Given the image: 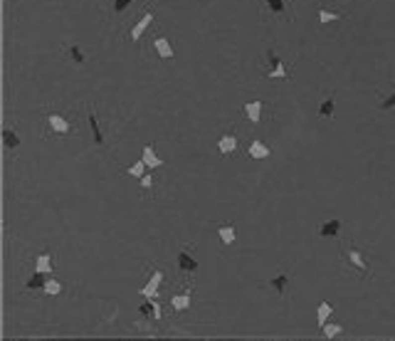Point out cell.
<instances>
[{
    "label": "cell",
    "instance_id": "6da1fadb",
    "mask_svg": "<svg viewBox=\"0 0 395 341\" xmlns=\"http://www.w3.org/2000/svg\"><path fill=\"white\" fill-rule=\"evenodd\" d=\"M47 129H50L52 134H57V136H69L74 126H72V121H67L65 114L50 112V114H47Z\"/></svg>",
    "mask_w": 395,
    "mask_h": 341
},
{
    "label": "cell",
    "instance_id": "7a4b0ae2",
    "mask_svg": "<svg viewBox=\"0 0 395 341\" xmlns=\"http://www.w3.org/2000/svg\"><path fill=\"white\" fill-rule=\"evenodd\" d=\"M237 146H240V141H237L235 134H222V136L217 138V151L222 156H232L237 151Z\"/></svg>",
    "mask_w": 395,
    "mask_h": 341
},
{
    "label": "cell",
    "instance_id": "3957f363",
    "mask_svg": "<svg viewBox=\"0 0 395 341\" xmlns=\"http://www.w3.org/2000/svg\"><path fill=\"white\" fill-rule=\"evenodd\" d=\"M346 257H348V262H351V265H353V267H356L358 272L363 274V277H368L371 267H368V262L363 260V255H361V252H358L356 247H348V250H346Z\"/></svg>",
    "mask_w": 395,
    "mask_h": 341
},
{
    "label": "cell",
    "instance_id": "277c9868",
    "mask_svg": "<svg viewBox=\"0 0 395 341\" xmlns=\"http://www.w3.org/2000/svg\"><path fill=\"white\" fill-rule=\"evenodd\" d=\"M267 60H269V77H277V79H287V77H289L277 52L269 50V52H267Z\"/></svg>",
    "mask_w": 395,
    "mask_h": 341
},
{
    "label": "cell",
    "instance_id": "5b68a950",
    "mask_svg": "<svg viewBox=\"0 0 395 341\" xmlns=\"http://www.w3.org/2000/svg\"><path fill=\"white\" fill-rule=\"evenodd\" d=\"M138 312L143 317H148V319H161V307H158L156 297H146V302L138 304Z\"/></svg>",
    "mask_w": 395,
    "mask_h": 341
},
{
    "label": "cell",
    "instance_id": "8992f818",
    "mask_svg": "<svg viewBox=\"0 0 395 341\" xmlns=\"http://www.w3.org/2000/svg\"><path fill=\"white\" fill-rule=\"evenodd\" d=\"M178 272H198V260L188 252V250H183V252H178Z\"/></svg>",
    "mask_w": 395,
    "mask_h": 341
},
{
    "label": "cell",
    "instance_id": "52a82bcc",
    "mask_svg": "<svg viewBox=\"0 0 395 341\" xmlns=\"http://www.w3.org/2000/svg\"><path fill=\"white\" fill-rule=\"evenodd\" d=\"M151 20H153V12H151V10H146V12L141 15V20H138V22L133 25V30H131V40H133V42H138V40H141V35H143V32L148 30Z\"/></svg>",
    "mask_w": 395,
    "mask_h": 341
},
{
    "label": "cell",
    "instance_id": "ba28073f",
    "mask_svg": "<svg viewBox=\"0 0 395 341\" xmlns=\"http://www.w3.org/2000/svg\"><path fill=\"white\" fill-rule=\"evenodd\" d=\"M338 232H341V220H338V218L324 220V223L319 225V235H321V237H338Z\"/></svg>",
    "mask_w": 395,
    "mask_h": 341
},
{
    "label": "cell",
    "instance_id": "9c48e42d",
    "mask_svg": "<svg viewBox=\"0 0 395 341\" xmlns=\"http://www.w3.org/2000/svg\"><path fill=\"white\" fill-rule=\"evenodd\" d=\"M161 282H163V272H161V270H156V272L151 274V279L146 282V287L141 289V294H143V297H156V294H158Z\"/></svg>",
    "mask_w": 395,
    "mask_h": 341
},
{
    "label": "cell",
    "instance_id": "30bf717a",
    "mask_svg": "<svg viewBox=\"0 0 395 341\" xmlns=\"http://www.w3.org/2000/svg\"><path fill=\"white\" fill-rule=\"evenodd\" d=\"M153 47H156V52H158V57H163V60H171L176 52H173V45L168 42V37H163V35H158L156 40H153Z\"/></svg>",
    "mask_w": 395,
    "mask_h": 341
},
{
    "label": "cell",
    "instance_id": "8fae6325",
    "mask_svg": "<svg viewBox=\"0 0 395 341\" xmlns=\"http://www.w3.org/2000/svg\"><path fill=\"white\" fill-rule=\"evenodd\" d=\"M141 158H143V163H146L148 168H161V166H163V161L158 158V153L153 151V146H143Z\"/></svg>",
    "mask_w": 395,
    "mask_h": 341
},
{
    "label": "cell",
    "instance_id": "7c38bea8",
    "mask_svg": "<svg viewBox=\"0 0 395 341\" xmlns=\"http://www.w3.org/2000/svg\"><path fill=\"white\" fill-rule=\"evenodd\" d=\"M217 237L222 240L225 247H230V245L237 240V230H235L232 225H220V227H217Z\"/></svg>",
    "mask_w": 395,
    "mask_h": 341
},
{
    "label": "cell",
    "instance_id": "4fadbf2b",
    "mask_svg": "<svg viewBox=\"0 0 395 341\" xmlns=\"http://www.w3.org/2000/svg\"><path fill=\"white\" fill-rule=\"evenodd\" d=\"M2 148L5 151H15V148H20V136L12 131V129H2Z\"/></svg>",
    "mask_w": 395,
    "mask_h": 341
},
{
    "label": "cell",
    "instance_id": "5bb4252c",
    "mask_svg": "<svg viewBox=\"0 0 395 341\" xmlns=\"http://www.w3.org/2000/svg\"><path fill=\"white\" fill-rule=\"evenodd\" d=\"M191 292H181V294H176L173 299H171V304H173V309L176 312H188L191 309Z\"/></svg>",
    "mask_w": 395,
    "mask_h": 341
},
{
    "label": "cell",
    "instance_id": "9a60e30c",
    "mask_svg": "<svg viewBox=\"0 0 395 341\" xmlns=\"http://www.w3.org/2000/svg\"><path fill=\"white\" fill-rule=\"evenodd\" d=\"M47 277H50V274L35 270V272H32V277L27 279V292H37V289H42V287H45V282H47Z\"/></svg>",
    "mask_w": 395,
    "mask_h": 341
},
{
    "label": "cell",
    "instance_id": "2e32d148",
    "mask_svg": "<svg viewBox=\"0 0 395 341\" xmlns=\"http://www.w3.org/2000/svg\"><path fill=\"white\" fill-rule=\"evenodd\" d=\"M262 109H264L262 102H247V104H245V114H247V119L255 121V124L262 119Z\"/></svg>",
    "mask_w": 395,
    "mask_h": 341
},
{
    "label": "cell",
    "instance_id": "e0dca14e",
    "mask_svg": "<svg viewBox=\"0 0 395 341\" xmlns=\"http://www.w3.org/2000/svg\"><path fill=\"white\" fill-rule=\"evenodd\" d=\"M269 156H272V151L264 146L262 141H252L250 143V158H260L262 161V158H269Z\"/></svg>",
    "mask_w": 395,
    "mask_h": 341
},
{
    "label": "cell",
    "instance_id": "ac0fdd59",
    "mask_svg": "<svg viewBox=\"0 0 395 341\" xmlns=\"http://www.w3.org/2000/svg\"><path fill=\"white\" fill-rule=\"evenodd\" d=\"M35 270H40V272H45V274L52 272V255L50 252H40L37 260H35Z\"/></svg>",
    "mask_w": 395,
    "mask_h": 341
},
{
    "label": "cell",
    "instance_id": "d6986e66",
    "mask_svg": "<svg viewBox=\"0 0 395 341\" xmlns=\"http://www.w3.org/2000/svg\"><path fill=\"white\" fill-rule=\"evenodd\" d=\"M89 129H92V136H94V143L97 146H101L104 143V136H101V131H99V121H97V114H94V109H89Z\"/></svg>",
    "mask_w": 395,
    "mask_h": 341
},
{
    "label": "cell",
    "instance_id": "ffe728a7",
    "mask_svg": "<svg viewBox=\"0 0 395 341\" xmlns=\"http://www.w3.org/2000/svg\"><path fill=\"white\" fill-rule=\"evenodd\" d=\"M272 287L277 289V294H287V287H289V272H277V277L272 279Z\"/></svg>",
    "mask_w": 395,
    "mask_h": 341
},
{
    "label": "cell",
    "instance_id": "44dd1931",
    "mask_svg": "<svg viewBox=\"0 0 395 341\" xmlns=\"http://www.w3.org/2000/svg\"><path fill=\"white\" fill-rule=\"evenodd\" d=\"M333 112H336V99L333 97H326L319 107V116L321 119H333Z\"/></svg>",
    "mask_w": 395,
    "mask_h": 341
},
{
    "label": "cell",
    "instance_id": "7402d4cb",
    "mask_svg": "<svg viewBox=\"0 0 395 341\" xmlns=\"http://www.w3.org/2000/svg\"><path fill=\"white\" fill-rule=\"evenodd\" d=\"M331 312H333V309H331L329 302H321V304H319V309H316V327H319V329H321V327L329 322Z\"/></svg>",
    "mask_w": 395,
    "mask_h": 341
},
{
    "label": "cell",
    "instance_id": "603a6c76",
    "mask_svg": "<svg viewBox=\"0 0 395 341\" xmlns=\"http://www.w3.org/2000/svg\"><path fill=\"white\" fill-rule=\"evenodd\" d=\"M267 2V7H269V12L272 15H279L282 20H287L289 15H287V5H284V0H264Z\"/></svg>",
    "mask_w": 395,
    "mask_h": 341
},
{
    "label": "cell",
    "instance_id": "cb8c5ba5",
    "mask_svg": "<svg viewBox=\"0 0 395 341\" xmlns=\"http://www.w3.org/2000/svg\"><path fill=\"white\" fill-rule=\"evenodd\" d=\"M42 292H45V294H50V297H55V294H60V292H62V284H60L57 279H52V277H47V282H45V287H42Z\"/></svg>",
    "mask_w": 395,
    "mask_h": 341
},
{
    "label": "cell",
    "instance_id": "d4e9b609",
    "mask_svg": "<svg viewBox=\"0 0 395 341\" xmlns=\"http://www.w3.org/2000/svg\"><path fill=\"white\" fill-rule=\"evenodd\" d=\"M146 168H148V166H146V163H143V158H141V161H136V163H133L126 173H129L131 178H138V181H141V178L146 176Z\"/></svg>",
    "mask_w": 395,
    "mask_h": 341
},
{
    "label": "cell",
    "instance_id": "484cf974",
    "mask_svg": "<svg viewBox=\"0 0 395 341\" xmlns=\"http://www.w3.org/2000/svg\"><path fill=\"white\" fill-rule=\"evenodd\" d=\"M67 55H69V57H72V62H77V65H82V62L87 60V57H84V52L79 50V45H69V47H67Z\"/></svg>",
    "mask_w": 395,
    "mask_h": 341
},
{
    "label": "cell",
    "instance_id": "4316f807",
    "mask_svg": "<svg viewBox=\"0 0 395 341\" xmlns=\"http://www.w3.org/2000/svg\"><path fill=\"white\" fill-rule=\"evenodd\" d=\"M321 332H324V337H326V339H333V337H338V334L343 332V327H341V324H324V327H321Z\"/></svg>",
    "mask_w": 395,
    "mask_h": 341
},
{
    "label": "cell",
    "instance_id": "83f0119b",
    "mask_svg": "<svg viewBox=\"0 0 395 341\" xmlns=\"http://www.w3.org/2000/svg\"><path fill=\"white\" fill-rule=\"evenodd\" d=\"M338 17H341L338 12H331V10H319V22H321V25L333 22V20H338Z\"/></svg>",
    "mask_w": 395,
    "mask_h": 341
},
{
    "label": "cell",
    "instance_id": "f1b7e54d",
    "mask_svg": "<svg viewBox=\"0 0 395 341\" xmlns=\"http://www.w3.org/2000/svg\"><path fill=\"white\" fill-rule=\"evenodd\" d=\"M381 109H383V112H391V109H395V94L386 97V99L381 102Z\"/></svg>",
    "mask_w": 395,
    "mask_h": 341
},
{
    "label": "cell",
    "instance_id": "f546056e",
    "mask_svg": "<svg viewBox=\"0 0 395 341\" xmlns=\"http://www.w3.org/2000/svg\"><path fill=\"white\" fill-rule=\"evenodd\" d=\"M131 2H133V0H114V10H116V12H124Z\"/></svg>",
    "mask_w": 395,
    "mask_h": 341
},
{
    "label": "cell",
    "instance_id": "4dcf8cb0",
    "mask_svg": "<svg viewBox=\"0 0 395 341\" xmlns=\"http://www.w3.org/2000/svg\"><path fill=\"white\" fill-rule=\"evenodd\" d=\"M151 186H153V178H151V176H148V173H146V176H143V178H141V188H143V191H146V193H148V191H151Z\"/></svg>",
    "mask_w": 395,
    "mask_h": 341
}]
</instances>
